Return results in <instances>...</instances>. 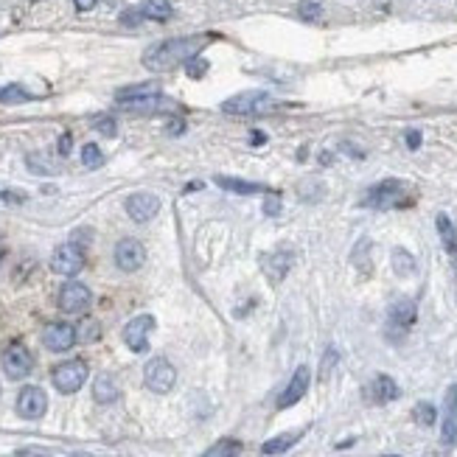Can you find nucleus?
<instances>
[{"instance_id": "f257e3e1", "label": "nucleus", "mask_w": 457, "mask_h": 457, "mask_svg": "<svg viewBox=\"0 0 457 457\" xmlns=\"http://www.w3.org/2000/svg\"><path fill=\"white\" fill-rule=\"evenodd\" d=\"M211 43V34H196V37H174V39H163V43L152 45L143 54V68L154 70V73H165L174 70L177 65L191 62L194 57H199V51Z\"/></svg>"}, {"instance_id": "f03ea898", "label": "nucleus", "mask_w": 457, "mask_h": 457, "mask_svg": "<svg viewBox=\"0 0 457 457\" xmlns=\"http://www.w3.org/2000/svg\"><path fill=\"white\" fill-rule=\"evenodd\" d=\"M415 194L404 180H382L376 183L362 199V207H373V211H393V207H407L412 205Z\"/></svg>"}, {"instance_id": "7ed1b4c3", "label": "nucleus", "mask_w": 457, "mask_h": 457, "mask_svg": "<svg viewBox=\"0 0 457 457\" xmlns=\"http://www.w3.org/2000/svg\"><path fill=\"white\" fill-rule=\"evenodd\" d=\"M281 110V101H275L270 93H261V90H250V93H238L233 99H227L222 104V112L225 115H238V118H256V115H270V112H278Z\"/></svg>"}, {"instance_id": "20e7f679", "label": "nucleus", "mask_w": 457, "mask_h": 457, "mask_svg": "<svg viewBox=\"0 0 457 457\" xmlns=\"http://www.w3.org/2000/svg\"><path fill=\"white\" fill-rule=\"evenodd\" d=\"M88 373H90V367L85 359H68L51 370V379H54V387L59 393L70 396V393L81 390V385L88 382Z\"/></svg>"}, {"instance_id": "39448f33", "label": "nucleus", "mask_w": 457, "mask_h": 457, "mask_svg": "<svg viewBox=\"0 0 457 457\" xmlns=\"http://www.w3.org/2000/svg\"><path fill=\"white\" fill-rule=\"evenodd\" d=\"M174 382H177V370H174V365H172L169 359L154 356V359L143 367V385H146L152 393H157V396L172 393Z\"/></svg>"}, {"instance_id": "423d86ee", "label": "nucleus", "mask_w": 457, "mask_h": 457, "mask_svg": "<svg viewBox=\"0 0 457 457\" xmlns=\"http://www.w3.org/2000/svg\"><path fill=\"white\" fill-rule=\"evenodd\" d=\"M0 365H3V373L9 379L20 382L34 370V356L23 343H9L3 348V354H0Z\"/></svg>"}, {"instance_id": "0eeeda50", "label": "nucleus", "mask_w": 457, "mask_h": 457, "mask_svg": "<svg viewBox=\"0 0 457 457\" xmlns=\"http://www.w3.org/2000/svg\"><path fill=\"white\" fill-rule=\"evenodd\" d=\"M93 303V292L85 286V283H79V281H68L62 289H59V309L65 314H85Z\"/></svg>"}, {"instance_id": "6e6552de", "label": "nucleus", "mask_w": 457, "mask_h": 457, "mask_svg": "<svg viewBox=\"0 0 457 457\" xmlns=\"http://www.w3.org/2000/svg\"><path fill=\"white\" fill-rule=\"evenodd\" d=\"M112 258H115V267L121 272H138L143 267V261H146V247L138 238H121L115 244Z\"/></svg>"}, {"instance_id": "1a4fd4ad", "label": "nucleus", "mask_w": 457, "mask_h": 457, "mask_svg": "<svg viewBox=\"0 0 457 457\" xmlns=\"http://www.w3.org/2000/svg\"><path fill=\"white\" fill-rule=\"evenodd\" d=\"M154 328V317L152 314H138L123 325V343L132 354H143L149 348V334Z\"/></svg>"}, {"instance_id": "9d476101", "label": "nucleus", "mask_w": 457, "mask_h": 457, "mask_svg": "<svg viewBox=\"0 0 457 457\" xmlns=\"http://www.w3.org/2000/svg\"><path fill=\"white\" fill-rule=\"evenodd\" d=\"M48 409V396L43 387H37V385H28L20 390L17 396V415L26 421H37V418H43Z\"/></svg>"}, {"instance_id": "9b49d317", "label": "nucleus", "mask_w": 457, "mask_h": 457, "mask_svg": "<svg viewBox=\"0 0 457 457\" xmlns=\"http://www.w3.org/2000/svg\"><path fill=\"white\" fill-rule=\"evenodd\" d=\"M81 267H85V253H81L76 244H59L54 250V256H51V270L57 275L73 278V275L81 272Z\"/></svg>"}, {"instance_id": "f8f14e48", "label": "nucleus", "mask_w": 457, "mask_h": 457, "mask_svg": "<svg viewBox=\"0 0 457 457\" xmlns=\"http://www.w3.org/2000/svg\"><path fill=\"white\" fill-rule=\"evenodd\" d=\"M415 317H418V309H415L412 301H396L390 306V312H387V334H390V340L404 337L407 331L412 328Z\"/></svg>"}, {"instance_id": "ddd939ff", "label": "nucleus", "mask_w": 457, "mask_h": 457, "mask_svg": "<svg viewBox=\"0 0 457 457\" xmlns=\"http://www.w3.org/2000/svg\"><path fill=\"white\" fill-rule=\"evenodd\" d=\"M309 385H312V370L306 365H298L292 379H289V385L283 387V393L278 396V409H289L295 407L306 393H309Z\"/></svg>"}, {"instance_id": "4468645a", "label": "nucleus", "mask_w": 457, "mask_h": 457, "mask_svg": "<svg viewBox=\"0 0 457 457\" xmlns=\"http://www.w3.org/2000/svg\"><path fill=\"white\" fill-rule=\"evenodd\" d=\"M79 340V331L70 325V323H48L43 328V345L54 354H62V351H70Z\"/></svg>"}, {"instance_id": "2eb2a0df", "label": "nucleus", "mask_w": 457, "mask_h": 457, "mask_svg": "<svg viewBox=\"0 0 457 457\" xmlns=\"http://www.w3.org/2000/svg\"><path fill=\"white\" fill-rule=\"evenodd\" d=\"M160 211V199L157 194H149V191H138V194H130L127 196V216L138 225L154 219Z\"/></svg>"}, {"instance_id": "dca6fc26", "label": "nucleus", "mask_w": 457, "mask_h": 457, "mask_svg": "<svg viewBox=\"0 0 457 457\" xmlns=\"http://www.w3.org/2000/svg\"><path fill=\"white\" fill-rule=\"evenodd\" d=\"M292 250H275V253H264L261 256V270L264 275L272 281V283H281L289 272V267H292Z\"/></svg>"}, {"instance_id": "f3484780", "label": "nucleus", "mask_w": 457, "mask_h": 457, "mask_svg": "<svg viewBox=\"0 0 457 457\" xmlns=\"http://www.w3.org/2000/svg\"><path fill=\"white\" fill-rule=\"evenodd\" d=\"M440 440L451 446L457 440V385L446 390V404H443V427H440Z\"/></svg>"}, {"instance_id": "a211bd4d", "label": "nucleus", "mask_w": 457, "mask_h": 457, "mask_svg": "<svg viewBox=\"0 0 457 457\" xmlns=\"http://www.w3.org/2000/svg\"><path fill=\"white\" fill-rule=\"evenodd\" d=\"M398 396H401V390H398V385L387 376V373H379V376L367 385V398H370L373 404H390V401H396Z\"/></svg>"}, {"instance_id": "6ab92c4d", "label": "nucleus", "mask_w": 457, "mask_h": 457, "mask_svg": "<svg viewBox=\"0 0 457 457\" xmlns=\"http://www.w3.org/2000/svg\"><path fill=\"white\" fill-rule=\"evenodd\" d=\"M118 104H121V110L135 112V115H154V112H163V110L172 107V101H165L160 93L143 96V99H130V101H118Z\"/></svg>"}, {"instance_id": "aec40b11", "label": "nucleus", "mask_w": 457, "mask_h": 457, "mask_svg": "<svg viewBox=\"0 0 457 457\" xmlns=\"http://www.w3.org/2000/svg\"><path fill=\"white\" fill-rule=\"evenodd\" d=\"M118 396H121V390H118V385H115V379L110 376V373L96 376V382H93V398L99 404H115Z\"/></svg>"}, {"instance_id": "412c9836", "label": "nucleus", "mask_w": 457, "mask_h": 457, "mask_svg": "<svg viewBox=\"0 0 457 457\" xmlns=\"http://www.w3.org/2000/svg\"><path fill=\"white\" fill-rule=\"evenodd\" d=\"M435 227H438V233H440V238H443L446 253H451V256L457 258V230H454L451 219H449L446 214H438V219H435Z\"/></svg>"}, {"instance_id": "4be33fe9", "label": "nucleus", "mask_w": 457, "mask_h": 457, "mask_svg": "<svg viewBox=\"0 0 457 457\" xmlns=\"http://www.w3.org/2000/svg\"><path fill=\"white\" fill-rule=\"evenodd\" d=\"M301 435H303V432H286V435L270 438V440L261 446V451H264V454H281V451H286V449H292V446L301 440Z\"/></svg>"}, {"instance_id": "5701e85b", "label": "nucleus", "mask_w": 457, "mask_h": 457, "mask_svg": "<svg viewBox=\"0 0 457 457\" xmlns=\"http://www.w3.org/2000/svg\"><path fill=\"white\" fill-rule=\"evenodd\" d=\"M216 185L230 191V194H244V196H250V194H261V185L258 183H247V180H233V177H216Z\"/></svg>"}, {"instance_id": "b1692460", "label": "nucleus", "mask_w": 457, "mask_h": 457, "mask_svg": "<svg viewBox=\"0 0 457 457\" xmlns=\"http://www.w3.org/2000/svg\"><path fill=\"white\" fill-rule=\"evenodd\" d=\"M141 14L143 20H157V23H165L172 17V6L165 3V0H146L141 6Z\"/></svg>"}, {"instance_id": "393cba45", "label": "nucleus", "mask_w": 457, "mask_h": 457, "mask_svg": "<svg viewBox=\"0 0 457 457\" xmlns=\"http://www.w3.org/2000/svg\"><path fill=\"white\" fill-rule=\"evenodd\" d=\"M238 454H241V440L222 438V440H216L211 449H207L202 457H238Z\"/></svg>"}, {"instance_id": "a878e982", "label": "nucleus", "mask_w": 457, "mask_h": 457, "mask_svg": "<svg viewBox=\"0 0 457 457\" xmlns=\"http://www.w3.org/2000/svg\"><path fill=\"white\" fill-rule=\"evenodd\" d=\"M415 258H412V253H407L404 247H396L393 250V270H396V275H401V278H407V275H412L415 272Z\"/></svg>"}, {"instance_id": "bb28decb", "label": "nucleus", "mask_w": 457, "mask_h": 457, "mask_svg": "<svg viewBox=\"0 0 457 457\" xmlns=\"http://www.w3.org/2000/svg\"><path fill=\"white\" fill-rule=\"evenodd\" d=\"M160 93L157 85H152V81H146V85H132V88H121L115 93V101H130V99H143V96H154Z\"/></svg>"}, {"instance_id": "cd10ccee", "label": "nucleus", "mask_w": 457, "mask_h": 457, "mask_svg": "<svg viewBox=\"0 0 457 457\" xmlns=\"http://www.w3.org/2000/svg\"><path fill=\"white\" fill-rule=\"evenodd\" d=\"M34 96L23 88V85H3L0 88V104H26Z\"/></svg>"}, {"instance_id": "c85d7f7f", "label": "nucleus", "mask_w": 457, "mask_h": 457, "mask_svg": "<svg viewBox=\"0 0 457 457\" xmlns=\"http://www.w3.org/2000/svg\"><path fill=\"white\" fill-rule=\"evenodd\" d=\"M412 418L418 421L421 427H432V424L438 421V409H435L429 401H421V404H415V409H412Z\"/></svg>"}, {"instance_id": "c756f323", "label": "nucleus", "mask_w": 457, "mask_h": 457, "mask_svg": "<svg viewBox=\"0 0 457 457\" xmlns=\"http://www.w3.org/2000/svg\"><path fill=\"white\" fill-rule=\"evenodd\" d=\"M101 163H104V154H101V149L96 143L81 146V165H85V169H99Z\"/></svg>"}, {"instance_id": "7c9ffc66", "label": "nucleus", "mask_w": 457, "mask_h": 457, "mask_svg": "<svg viewBox=\"0 0 457 457\" xmlns=\"http://www.w3.org/2000/svg\"><path fill=\"white\" fill-rule=\"evenodd\" d=\"M298 14H301V20H306V23H323V6L320 3H312V0H306V3H301L298 6Z\"/></svg>"}, {"instance_id": "2f4dec72", "label": "nucleus", "mask_w": 457, "mask_h": 457, "mask_svg": "<svg viewBox=\"0 0 457 457\" xmlns=\"http://www.w3.org/2000/svg\"><path fill=\"white\" fill-rule=\"evenodd\" d=\"M281 211H283V199H281V194L267 191V194H264V216H281Z\"/></svg>"}, {"instance_id": "473e14b6", "label": "nucleus", "mask_w": 457, "mask_h": 457, "mask_svg": "<svg viewBox=\"0 0 457 457\" xmlns=\"http://www.w3.org/2000/svg\"><path fill=\"white\" fill-rule=\"evenodd\" d=\"M76 331H79V340H85V343H93V340H99V334H101L99 323H93V320H88L85 325H79Z\"/></svg>"}, {"instance_id": "72a5a7b5", "label": "nucleus", "mask_w": 457, "mask_h": 457, "mask_svg": "<svg viewBox=\"0 0 457 457\" xmlns=\"http://www.w3.org/2000/svg\"><path fill=\"white\" fill-rule=\"evenodd\" d=\"M93 127H96L101 135H107V138H115V132H118V130H115V121H112L110 115L96 118V121H93Z\"/></svg>"}, {"instance_id": "f704fd0d", "label": "nucleus", "mask_w": 457, "mask_h": 457, "mask_svg": "<svg viewBox=\"0 0 457 457\" xmlns=\"http://www.w3.org/2000/svg\"><path fill=\"white\" fill-rule=\"evenodd\" d=\"M185 70H188L191 79H202V76L207 73V62H205L202 57H194L191 62H185Z\"/></svg>"}, {"instance_id": "c9c22d12", "label": "nucleus", "mask_w": 457, "mask_h": 457, "mask_svg": "<svg viewBox=\"0 0 457 457\" xmlns=\"http://www.w3.org/2000/svg\"><path fill=\"white\" fill-rule=\"evenodd\" d=\"M337 359H340V354H337L334 348H328V351H325L323 365H320V379H328V373H331V367L337 365Z\"/></svg>"}, {"instance_id": "e433bc0d", "label": "nucleus", "mask_w": 457, "mask_h": 457, "mask_svg": "<svg viewBox=\"0 0 457 457\" xmlns=\"http://www.w3.org/2000/svg\"><path fill=\"white\" fill-rule=\"evenodd\" d=\"M0 199L3 202H26L23 191H12V188H0Z\"/></svg>"}, {"instance_id": "4c0bfd02", "label": "nucleus", "mask_w": 457, "mask_h": 457, "mask_svg": "<svg viewBox=\"0 0 457 457\" xmlns=\"http://www.w3.org/2000/svg\"><path fill=\"white\" fill-rule=\"evenodd\" d=\"M421 141H424V138H421V132H418V130H409V132H407V146H409V149H418V146H421Z\"/></svg>"}, {"instance_id": "58836bf2", "label": "nucleus", "mask_w": 457, "mask_h": 457, "mask_svg": "<svg viewBox=\"0 0 457 457\" xmlns=\"http://www.w3.org/2000/svg\"><path fill=\"white\" fill-rule=\"evenodd\" d=\"M96 3H99V0H73L76 12H90V9H96Z\"/></svg>"}, {"instance_id": "ea45409f", "label": "nucleus", "mask_w": 457, "mask_h": 457, "mask_svg": "<svg viewBox=\"0 0 457 457\" xmlns=\"http://www.w3.org/2000/svg\"><path fill=\"white\" fill-rule=\"evenodd\" d=\"M70 152V135H62V141H59V154H68Z\"/></svg>"}, {"instance_id": "a19ab883", "label": "nucleus", "mask_w": 457, "mask_h": 457, "mask_svg": "<svg viewBox=\"0 0 457 457\" xmlns=\"http://www.w3.org/2000/svg\"><path fill=\"white\" fill-rule=\"evenodd\" d=\"M169 132L180 135V132H183V121H174V123H169Z\"/></svg>"}, {"instance_id": "79ce46f5", "label": "nucleus", "mask_w": 457, "mask_h": 457, "mask_svg": "<svg viewBox=\"0 0 457 457\" xmlns=\"http://www.w3.org/2000/svg\"><path fill=\"white\" fill-rule=\"evenodd\" d=\"M250 141H253V143H264V141H267V135H264V132H253V135H250Z\"/></svg>"}, {"instance_id": "37998d69", "label": "nucleus", "mask_w": 457, "mask_h": 457, "mask_svg": "<svg viewBox=\"0 0 457 457\" xmlns=\"http://www.w3.org/2000/svg\"><path fill=\"white\" fill-rule=\"evenodd\" d=\"M70 457H90V454H70Z\"/></svg>"}, {"instance_id": "c03bdc74", "label": "nucleus", "mask_w": 457, "mask_h": 457, "mask_svg": "<svg viewBox=\"0 0 457 457\" xmlns=\"http://www.w3.org/2000/svg\"><path fill=\"white\" fill-rule=\"evenodd\" d=\"M382 457H401V454H382Z\"/></svg>"}]
</instances>
